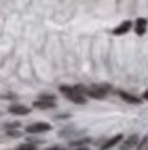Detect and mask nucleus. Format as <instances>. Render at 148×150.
Here are the masks:
<instances>
[{
  "instance_id": "nucleus-1",
  "label": "nucleus",
  "mask_w": 148,
  "mask_h": 150,
  "mask_svg": "<svg viewBox=\"0 0 148 150\" xmlns=\"http://www.w3.org/2000/svg\"><path fill=\"white\" fill-rule=\"evenodd\" d=\"M61 94L64 95V97H68L69 100H73L74 103H85V97H84L82 94H80L79 91H77L76 87H69V86H61L60 87Z\"/></svg>"
},
{
  "instance_id": "nucleus-2",
  "label": "nucleus",
  "mask_w": 148,
  "mask_h": 150,
  "mask_svg": "<svg viewBox=\"0 0 148 150\" xmlns=\"http://www.w3.org/2000/svg\"><path fill=\"white\" fill-rule=\"evenodd\" d=\"M89 97H93V98H103L108 92V87L106 86H93V87H89V89H84Z\"/></svg>"
},
{
  "instance_id": "nucleus-3",
  "label": "nucleus",
  "mask_w": 148,
  "mask_h": 150,
  "mask_svg": "<svg viewBox=\"0 0 148 150\" xmlns=\"http://www.w3.org/2000/svg\"><path fill=\"white\" fill-rule=\"evenodd\" d=\"M51 126L48 123H34L31 124V126L26 127V132L29 134H39V132H47V131H50Z\"/></svg>"
},
{
  "instance_id": "nucleus-4",
  "label": "nucleus",
  "mask_w": 148,
  "mask_h": 150,
  "mask_svg": "<svg viewBox=\"0 0 148 150\" xmlns=\"http://www.w3.org/2000/svg\"><path fill=\"white\" fill-rule=\"evenodd\" d=\"M130 28H132V23H130V21H122V23L119 24L118 28H114V29H113V34H116V36H121V34H125V33H127Z\"/></svg>"
},
{
  "instance_id": "nucleus-5",
  "label": "nucleus",
  "mask_w": 148,
  "mask_h": 150,
  "mask_svg": "<svg viewBox=\"0 0 148 150\" xmlns=\"http://www.w3.org/2000/svg\"><path fill=\"white\" fill-rule=\"evenodd\" d=\"M147 20L145 18H138L137 21H135V33L138 34V36H143L145 33H147Z\"/></svg>"
},
{
  "instance_id": "nucleus-6",
  "label": "nucleus",
  "mask_w": 148,
  "mask_h": 150,
  "mask_svg": "<svg viewBox=\"0 0 148 150\" xmlns=\"http://www.w3.org/2000/svg\"><path fill=\"white\" fill-rule=\"evenodd\" d=\"M8 110H10V113H13V115H27L29 111H31L27 107H24V105H11Z\"/></svg>"
},
{
  "instance_id": "nucleus-7",
  "label": "nucleus",
  "mask_w": 148,
  "mask_h": 150,
  "mask_svg": "<svg viewBox=\"0 0 148 150\" xmlns=\"http://www.w3.org/2000/svg\"><path fill=\"white\" fill-rule=\"evenodd\" d=\"M137 142H138V137L135 136H130L129 139H125V142L121 145V150H130V149H134V145H137Z\"/></svg>"
},
{
  "instance_id": "nucleus-8",
  "label": "nucleus",
  "mask_w": 148,
  "mask_h": 150,
  "mask_svg": "<svg viewBox=\"0 0 148 150\" xmlns=\"http://www.w3.org/2000/svg\"><path fill=\"white\" fill-rule=\"evenodd\" d=\"M119 97L124 98L129 103H140V98L138 97H135V95H132V94H127V92H124V91H119Z\"/></svg>"
},
{
  "instance_id": "nucleus-9",
  "label": "nucleus",
  "mask_w": 148,
  "mask_h": 150,
  "mask_svg": "<svg viewBox=\"0 0 148 150\" xmlns=\"http://www.w3.org/2000/svg\"><path fill=\"white\" fill-rule=\"evenodd\" d=\"M35 108H40V110H48V108H53L55 103L53 102H47V100H35L34 102Z\"/></svg>"
},
{
  "instance_id": "nucleus-10",
  "label": "nucleus",
  "mask_w": 148,
  "mask_h": 150,
  "mask_svg": "<svg viewBox=\"0 0 148 150\" xmlns=\"http://www.w3.org/2000/svg\"><path fill=\"white\" fill-rule=\"evenodd\" d=\"M122 140V136L121 134H118V136H114V137H111V139L108 140L106 144H103V150H108V149H111V147H114L118 142H121Z\"/></svg>"
},
{
  "instance_id": "nucleus-11",
  "label": "nucleus",
  "mask_w": 148,
  "mask_h": 150,
  "mask_svg": "<svg viewBox=\"0 0 148 150\" xmlns=\"http://www.w3.org/2000/svg\"><path fill=\"white\" fill-rule=\"evenodd\" d=\"M16 150H37V147H35L34 144H23V145H19Z\"/></svg>"
},
{
  "instance_id": "nucleus-12",
  "label": "nucleus",
  "mask_w": 148,
  "mask_h": 150,
  "mask_svg": "<svg viewBox=\"0 0 148 150\" xmlns=\"http://www.w3.org/2000/svg\"><path fill=\"white\" fill-rule=\"evenodd\" d=\"M90 139H82V140H76V142H71V147H82L85 144H89Z\"/></svg>"
},
{
  "instance_id": "nucleus-13",
  "label": "nucleus",
  "mask_w": 148,
  "mask_h": 150,
  "mask_svg": "<svg viewBox=\"0 0 148 150\" xmlns=\"http://www.w3.org/2000/svg\"><path fill=\"white\" fill-rule=\"evenodd\" d=\"M8 134L10 136H13V137H18V136H21L19 132H16V131H8Z\"/></svg>"
},
{
  "instance_id": "nucleus-14",
  "label": "nucleus",
  "mask_w": 148,
  "mask_h": 150,
  "mask_svg": "<svg viewBox=\"0 0 148 150\" xmlns=\"http://www.w3.org/2000/svg\"><path fill=\"white\" fill-rule=\"evenodd\" d=\"M143 98H145V100H148V89L143 92Z\"/></svg>"
},
{
  "instance_id": "nucleus-15",
  "label": "nucleus",
  "mask_w": 148,
  "mask_h": 150,
  "mask_svg": "<svg viewBox=\"0 0 148 150\" xmlns=\"http://www.w3.org/2000/svg\"><path fill=\"white\" fill-rule=\"evenodd\" d=\"M47 150H63V149H60V147H51V149H47Z\"/></svg>"
}]
</instances>
